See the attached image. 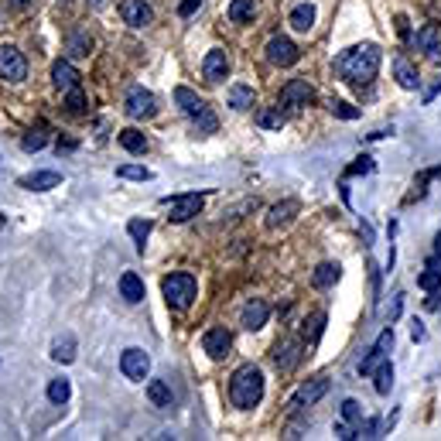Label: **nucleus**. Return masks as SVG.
Returning a JSON list of instances; mask_svg holds the SVG:
<instances>
[{
    "instance_id": "nucleus-33",
    "label": "nucleus",
    "mask_w": 441,
    "mask_h": 441,
    "mask_svg": "<svg viewBox=\"0 0 441 441\" xmlns=\"http://www.w3.org/2000/svg\"><path fill=\"white\" fill-rule=\"evenodd\" d=\"M127 233H130L134 243L144 250V240L151 236V223H147V219H130V223H127Z\"/></svg>"
},
{
    "instance_id": "nucleus-39",
    "label": "nucleus",
    "mask_w": 441,
    "mask_h": 441,
    "mask_svg": "<svg viewBox=\"0 0 441 441\" xmlns=\"http://www.w3.org/2000/svg\"><path fill=\"white\" fill-rule=\"evenodd\" d=\"M45 144H48V134H45V130H31V134L21 137V147H24V151H41Z\"/></svg>"
},
{
    "instance_id": "nucleus-47",
    "label": "nucleus",
    "mask_w": 441,
    "mask_h": 441,
    "mask_svg": "<svg viewBox=\"0 0 441 441\" xmlns=\"http://www.w3.org/2000/svg\"><path fill=\"white\" fill-rule=\"evenodd\" d=\"M401 305H404V294H394V301H390V322L401 315Z\"/></svg>"
},
{
    "instance_id": "nucleus-22",
    "label": "nucleus",
    "mask_w": 441,
    "mask_h": 441,
    "mask_svg": "<svg viewBox=\"0 0 441 441\" xmlns=\"http://www.w3.org/2000/svg\"><path fill=\"white\" fill-rule=\"evenodd\" d=\"M418 48H421V51H425V55H428V58H431V62H438V58H441V45H438V27H435V24H428V27H425V31H421V34H418Z\"/></svg>"
},
{
    "instance_id": "nucleus-28",
    "label": "nucleus",
    "mask_w": 441,
    "mask_h": 441,
    "mask_svg": "<svg viewBox=\"0 0 441 441\" xmlns=\"http://www.w3.org/2000/svg\"><path fill=\"white\" fill-rule=\"evenodd\" d=\"M253 10H257V3H253V0H233L226 14H229V21H233V24H243V21H253Z\"/></svg>"
},
{
    "instance_id": "nucleus-17",
    "label": "nucleus",
    "mask_w": 441,
    "mask_h": 441,
    "mask_svg": "<svg viewBox=\"0 0 441 441\" xmlns=\"http://www.w3.org/2000/svg\"><path fill=\"white\" fill-rule=\"evenodd\" d=\"M51 82H55V89H62V92L75 89V86H79L75 65H72V62H55V65H51Z\"/></svg>"
},
{
    "instance_id": "nucleus-26",
    "label": "nucleus",
    "mask_w": 441,
    "mask_h": 441,
    "mask_svg": "<svg viewBox=\"0 0 441 441\" xmlns=\"http://www.w3.org/2000/svg\"><path fill=\"white\" fill-rule=\"evenodd\" d=\"M229 106H233V110H250V106H253V89H250L247 82H236V86L229 89Z\"/></svg>"
},
{
    "instance_id": "nucleus-3",
    "label": "nucleus",
    "mask_w": 441,
    "mask_h": 441,
    "mask_svg": "<svg viewBox=\"0 0 441 441\" xmlns=\"http://www.w3.org/2000/svg\"><path fill=\"white\" fill-rule=\"evenodd\" d=\"M161 291H164V301H168V308H175V312H185V308L195 301V291H199V284H195V277H192V274H171V277H164Z\"/></svg>"
},
{
    "instance_id": "nucleus-24",
    "label": "nucleus",
    "mask_w": 441,
    "mask_h": 441,
    "mask_svg": "<svg viewBox=\"0 0 441 441\" xmlns=\"http://www.w3.org/2000/svg\"><path fill=\"white\" fill-rule=\"evenodd\" d=\"M291 27L294 31H312L315 27V7L312 3H298L291 10Z\"/></svg>"
},
{
    "instance_id": "nucleus-18",
    "label": "nucleus",
    "mask_w": 441,
    "mask_h": 441,
    "mask_svg": "<svg viewBox=\"0 0 441 441\" xmlns=\"http://www.w3.org/2000/svg\"><path fill=\"white\" fill-rule=\"evenodd\" d=\"M58 185H62L58 171H34V175L21 178V188H31V192H48V188H58Z\"/></svg>"
},
{
    "instance_id": "nucleus-4",
    "label": "nucleus",
    "mask_w": 441,
    "mask_h": 441,
    "mask_svg": "<svg viewBox=\"0 0 441 441\" xmlns=\"http://www.w3.org/2000/svg\"><path fill=\"white\" fill-rule=\"evenodd\" d=\"M123 110H127L130 120H151L158 113V103H154V96L144 86H130L127 89V99H123Z\"/></svg>"
},
{
    "instance_id": "nucleus-51",
    "label": "nucleus",
    "mask_w": 441,
    "mask_h": 441,
    "mask_svg": "<svg viewBox=\"0 0 441 441\" xmlns=\"http://www.w3.org/2000/svg\"><path fill=\"white\" fill-rule=\"evenodd\" d=\"M435 250H438V253H441V233H438V240H435Z\"/></svg>"
},
{
    "instance_id": "nucleus-23",
    "label": "nucleus",
    "mask_w": 441,
    "mask_h": 441,
    "mask_svg": "<svg viewBox=\"0 0 441 441\" xmlns=\"http://www.w3.org/2000/svg\"><path fill=\"white\" fill-rule=\"evenodd\" d=\"M394 75H397V82H401L404 89H418V86H421L418 68H414L407 58H397V62H394Z\"/></svg>"
},
{
    "instance_id": "nucleus-29",
    "label": "nucleus",
    "mask_w": 441,
    "mask_h": 441,
    "mask_svg": "<svg viewBox=\"0 0 441 441\" xmlns=\"http://www.w3.org/2000/svg\"><path fill=\"white\" fill-rule=\"evenodd\" d=\"M312 281H315V288H322V291H325V288H332V284L339 281V264H322V267L315 270V277H312Z\"/></svg>"
},
{
    "instance_id": "nucleus-10",
    "label": "nucleus",
    "mask_w": 441,
    "mask_h": 441,
    "mask_svg": "<svg viewBox=\"0 0 441 441\" xmlns=\"http://www.w3.org/2000/svg\"><path fill=\"white\" fill-rule=\"evenodd\" d=\"M0 75L7 82H24V75H27V62L14 45H0Z\"/></svg>"
},
{
    "instance_id": "nucleus-15",
    "label": "nucleus",
    "mask_w": 441,
    "mask_h": 441,
    "mask_svg": "<svg viewBox=\"0 0 441 441\" xmlns=\"http://www.w3.org/2000/svg\"><path fill=\"white\" fill-rule=\"evenodd\" d=\"M267 315H270V308H267V301H260V298H253L247 308H243V315H240V325L247 329V332H260L264 325H267Z\"/></svg>"
},
{
    "instance_id": "nucleus-6",
    "label": "nucleus",
    "mask_w": 441,
    "mask_h": 441,
    "mask_svg": "<svg viewBox=\"0 0 441 441\" xmlns=\"http://www.w3.org/2000/svg\"><path fill=\"white\" fill-rule=\"evenodd\" d=\"M164 205L171 209V223H188L192 216H199L202 212V205H205V199L199 195V192H185V195H175V199H164Z\"/></svg>"
},
{
    "instance_id": "nucleus-30",
    "label": "nucleus",
    "mask_w": 441,
    "mask_h": 441,
    "mask_svg": "<svg viewBox=\"0 0 441 441\" xmlns=\"http://www.w3.org/2000/svg\"><path fill=\"white\" fill-rule=\"evenodd\" d=\"M89 51H92V38L89 34H72L68 38V55L72 58H86Z\"/></svg>"
},
{
    "instance_id": "nucleus-40",
    "label": "nucleus",
    "mask_w": 441,
    "mask_h": 441,
    "mask_svg": "<svg viewBox=\"0 0 441 441\" xmlns=\"http://www.w3.org/2000/svg\"><path fill=\"white\" fill-rule=\"evenodd\" d=\"M342 418H346V421H353V425H360V421H363V404H360V401H353V397H349V401H342Z\"/></svg>"
},
{
    "instance_id": "nucleus-2",
    "label": "nucleus",
    "mask_w": 441,
    "mask_h": 441,
    "mask_svg": "<svg viewBox=\"0 0 441 441\" xmlns=\"http://www.w3.org/2000/svg\"><path fill=\"white\" fill-rule=\"evenodd\" d=\"M260 397H264V373L257 366H240L233 373V383H229V401L240 411H250L260 404Z\"/></svg>"
},
{
    "instance_id": "nucleus-14",
    "label": "nucleus",
    "mask_w": 441,
    "mask_h": 441,
    "mask_svg": "<svg viewBox=\"0 0 441 441\" xmlns=\"http://www.w3.org/2000/svg\"><path fill=\"white\" fill-rule=\"evenodd\" d=\"M202 75H205L209 82H223V79L229 75V55H226L223 48H212V51L205 55V62H202Z\"/></svg>"
},
{
    "instance_id": "nucleus-37",
    "label": "nucleus",
    "mask_w": 441,
    "mask_h": 441,
    "mask_svg": "<svg viewBox=\"0 0 441 441\" xmlns=\"http://www.w3.org/2000/svg\"><path fill=\"white\" fill-rule=\"evenodd\" d=\"M192 127H195V134H216L219 120H216V113H212V110H205L202 116H195V120H192Z\"/></svg>"
},
{
    "instance_id": "nucleus-50",
    "label": "nucleus",
    "mask_w": 441,
    "mask_h": 441,
    "mask_svg": "<svg viewBox=\"0 0 441 441\" xmlns=\"http://www.w3.org/2000/svg\"><path fill=\"white\" fill-rule=\"evenodd\" d=\"M34 0H10V7H17V10H27Z\"/></svg>"
},
{
    "instance_id": "nucleus-46",
    "label": "nucleus",
    "mask_w": 441,
    "mask_h": 441,
    "mask_svg": "<svg viewBox=\"0 0 441 441\" xmlns=\"http://www.w3.org/2000/svg\"><path fill=\"white\" fill-rule=\"evenodd\" d=\"M199 7H202V0H181L178 3V17H192Z\"/></svg>"
},
{
    "instance_id": "nucleus-16",
    "label": "nucleus",
    "mask_w": 441,
    "mask_h": 441,
    "mask_svg": "<svg viewBox=\"0 0 441 441\" xmlns=\"http://www.w3.org/2000/svg\"><path fill=\"white\" fill-rule=\"evenodd\" d=\"M175 103L185 110V116H188V120H195V116H202V113L209 110V106H205V99H202L199 92H192L188 86H178V89H175Z\"/></svg>"
},
{
    "instance_id": "nucleus-12",
    "label": "nucleus",
    "mask_w": 441,
    "mask_h": 441,
    "mask_svg": "<svg viewBox=\"0 0 441 441\" xmlns=\"http://www.w3.org/2000/svg\"><path fill=\"white\" fill-rule=\"evenodd\" d=\"M202 349H205L212 360H226L229 349H233V336H229L226 329H209V332L202 336Z\"/></svg>"
},
{
    "instance_id": "nucleus-31",
    "label": "nucleus",
    "mask_w": 441,
    "mask_h": 441,
    "mask_svg": "<svg viewBox=\"0 0 441 441\" xmlns=\"http://www.w3.org/2000/svg\"><path fill=\"white\" fill-rule=\"evenodd\" d=\"M383 363H387V353H380V349L373 346V349H370V356L360 363V373H363V377H373V373H377Z\"/></svg>"
},
{
    "instance_id": "nucleus-38",
    "label": "nucleus",
    "mask_w": 441,
    "mask_h": 441,
    "mask_svg": "<svg viewBox=\"0 0 441 441\" xmlns=\"http://www.w3.org/2000/svg\"><path fill=\"white\" fill-rule=\"evenodd\" d=\"M116 175L120 178H134V181H147L151 178V168H144V164H120Z\"/></svg>"
},
{
    "instance_id": "nucleus-11",
    "label": "nucleus",
    "mask_w": 441,
    "mask_h": 441,
    "mask_svg": "<svg viewBox=\"0 0 441 441\" xmlns=\"http://www.w3.org/2000/svg\"><path fill=\"white\" fill-rule=\"evenodd\" d=\"M315 99V89L308 86V79H291L284 89H281V106H308Z\"/></svg>"
},
{
    "instance_id": "nucleus-7",
    "label": "nucleus",
    "mask_w": 441,
    "mask_h": 441,
    "mask_svg": "<svg viewBox=\"0 0 441 441\" xmlns=\"http://www.w3.org/2000/svg\"><path fill=\"white\" fill-rule=\"evenodd\" d=\"M301 356H305V342L301 339H281L277 346H274V366L281 370V373H291L298 363H301Z\"/></svg>"
},
{
    "instance_id": "nucleus-43",
    "label": "nucleus",
    "mask_w": 441,
    "mask_h": 441,
    "mask_svg": "<svg viewBox=\"0 0 441 441\" xmlns=\"http://www.w3.org/2000/svg\"><path fill=\"white\" fill-rule=\"evenodd\" d=\"M377 164H373V158L370 154H363V158H356V164H349L346 168V175H370Z\"/></svg>"
},
{
    "instance_id": "nucleus-35",
    "label": "nucleus",
    "mask_w": 441,
    "mask_h": 441,
    "mask_svg": "<svg viewBox=\"0 0 441 441\" xmlns=\"http://www.w3.org/2000/svg\"><path fill=\"white\" fill-rule=\"evenodd\" d=\"M68 397H72L68 380H51V383H48V401H51V404H65Z\"/></svg>"
},
{
    "instance_id": "nucleus-1",
    "label": "nucleus",
    "mask_w": 441,
    "mask_h": 441,
    "mask_svg": "<svg viewBox=\"0 0 441 441\" xmlns=\"http://www.w3.org/2000/svg\"><path fill=\"white\" fill-rule=\"evenodd\" d=\"M380 48L377 45H356V48H349V51H342L339 58H336V72L346 79V82H356V86H363V82H370L377 72H380Z\"/></svg>"
},
{
    "instance_id": "nucleus-8",
    "label": "nucleus",
    "mask_w": 441,
    "mask_h": 441,
    "mask_svg": "<svg viewBox=\"0 0 441 441\" xmlns=\"http://www.w3.org/2000/svg\"><path fill=\"white\" fill-rule=\"evenodd\" d=\"M264 51H267V62L270 65H281V68H288V65L298 62V45L291 38H284V34H274Z\"/></svg>"
},
{
    "instance_id": "nucleus-34",
    "label": "nucleus",
    "mask_w": 441,
    "mask_h": 441,
    "mask_svg": "<svg viewBox=\"0 0 441 441\" xmlns=\"http://www.w3.org/2000/svg\"><path fill=\"white\" fill-rule=\"evenodd\" d=\"M322 329H325V312H318V315H312V322H305V342L315 346L318 336H322Z\"/></svg>"
},
{
    "instance_id": "nucleus-21",
    "label": "nucleus",
    "mask_w": 441,
    "mask_h": 441,
    "mask_svg": "<svg viewBox=\"0 0 441 441\" xmlns=\"http://www.w3.org/2000/svg\"><path fill=\"white\" fill-rule=\"evenodd\" d=\"M51 360L55 363H72L75 360V336L72 332H65V336H58L51 342Z\"/></svg>"
},
{
    "instance_id": "nucleus-13",
    "label": "nucleus",
    "mask_w": 441,
    "mask_h": 441,
    "mask_svg": "<svg viewBox=\"0 0 441 441\" xmlns=\"http://www.w3.org/2000/svg\"><path fill=\"white\" fill-rule=\"evenodd\" d=\"M120 17L130 24V27H147L154 21V10L144 3V0H120Z\"/></svg>"
},
{
    "instance_id": "nucleus-5",
    "label": "nucleus",
    "mask_w": 441,
    "mask_h": 441,
    "mask_svg": "<svg viewBox=\"0 0 441 441\" xmlns=\"http://www.w3.org/2000/svg\"><path fill=\"white\" fill-rule=\"evenodd\" d=\"M325 394H329V380H325V377H315V380H308V383L298 387V394L288 401V411H291V414H301L305 407L318 404Z\"/></svg>"
},
{
    "instance_id": "nucleus-20",
    "label": "nucleus",
    "mask_w": 441,
    "mask_h": 441,
    "mask_svg": "<svg viewBox=\"0 0 441 441\" xmlns=\"http://www.w3.org/2000/svg\"><path fill=\"white\" fill-rule=\"evenodd\" d=\"M120 294H123V301L140 305V301H144V281H140L134 270H127V274L120 277Z\"/></svg>"
},
{
    "instance_id": "nucleus-45",
    "label": "nucleus",
    "mask_w": 441,
    "mask_h": 441,
    "mask_svg": "<svg viewBox=\"0 0 441 441\" xmlns=\"http://www.w3.org/2000/svg\"><path fill=\"white\" fill-rule=\"evenodd\" d=\"M377 349L390 356V349H394V329H383V332H380V339H377Z\"/></svg>"
},
{
    "instance_id": "nucleus-25",
    "label": "nucleus",
    "mask_w": 441,
    "mask_h": 441,
    "mask_svg": "<svg viewBox=\"0 0 441 441\" xmlns=\"http://www.w3.org/2000/svg\"><path fill=\"white\" fill-rule=\"evenodd\" d=\"M116 140H120L130 154H144V151H147V137H144L140 130H134V127H130V130H120Z\"/></svg>"
},
{
    "instance_id": "nucleus-32",
    "label": "nucleus",
    "mask_w": 441,
    "mask_h": 441,
    "mask_svg": "<svg viewBox=\"0 0 441 441\" xmlns=\"http://www.w3.org/2000/svg\"><path fill=\"white\" fill-rule=\"evenodd\" d=\"M373 377H377V394H380V397H387V394H390V387H394V366H390V360H387Z\"/></svg>"
},
{
    "instance_id": "nucleus-48",
    "label": "nucleus",
    "mask_w": 441,
    "mask_h": 441,
    "mask_svg": "<svg viewBox=\"0 0 441 441\" xmlns=\"http://www.w3.org/2000/svg\"><path fill=\"white\" fill-rule=\"evenodd\" d=\"M425 336H428V332H425V325H421V322H414V325H411V339H414V342H425Z\"/></svg>"
},
{
    "instance_id": "nucleus-41",
    "label": "nucleus",
    "mask_w": 441,
    "mask_h": 441,
    "mask_svg": "<svg viewBox=\"0 0 441 441\" xmlns=\"http://www.w3.org/2000/svg\"><path fill=\"white\" fill-rule=\"evenodd\" d=\"M418 288H425V291H431V294H435V291L441 288V270H435V267H431V270H425V274L418 277Z\"/></svg>"
},
{
    "instance_id": "nucleus-9",
    "label": "nucleus",
    "mask_w": 441,
    "mask_h": 441,
    "mask_svg": "<svg viewBox=\"0 0 441 441\" xmlns=\"http://www.w3.org/2000/svg\"><path fill=\"white\" fill-rule=\"evenodd\" d=\"M120 370H123V377H127V380L140 383V380H147V373H151V356H147L144 349H123V356H120Z\"/></svg>"
},
{
    "instance_id": "nucleus-44",
    "label": "nucleus",
    "mask_w": 441,
    "mask_h": 441,
    "mask_svg": "<svg viewBox=\"0 0 441 441\" xmlns=\"http://www.w3.org/2000/svg\"><path fill=\"white\" fill-rule=\"evenodd\" d=\"M68 110L72 113H82L86 110V96H82V89L75 86V89H68Z\"/></svg>"
},
{
    "instance_id": "nucleus-36",
    "label": "nucleus",
    "mask_w": 441,
    "mask_h": 441,
    "mask_svg": "<svg viewBox=\"0 0 441 441\" xmlns=\"http://www.w3.org/2000/svg\"><path fill=\"white\" fill-rule=\"evenodd\" d=\"M257 123L267 127V130H281V127H284V113H281V110H260V113H257Z\"/></svg>"
},
{
    "instance_id": "nucleus-42",
    "label": "nucleus",
    "mask_w": 441,
    "mask_h": 441,
    "mask_svg": "<svg viewBox=\"0 0 441 441\" xmlns=\"http://www.w3.org/2000/svg\"><path fill=\"white\" fill-rule=\"evenodd\" d=\"M332 113L342 116V120H356V116H360V110H356L353 103H346V99H332Z\"/></svg>"
},
{
    "instance_id": "nucleus-49",
    "label": "nucleus",
    "mask_w": 441,
    "mask_h": 441,
    "mask_svg": "<svg viewBox=\"0 0 441 441\" xmlns=\"http://www.w3.org/2000/svg\"><path fill=\"white\" fill-rule=\"evenodd\" d=\"M397 31H401V38H411V27H407V17L404 14L397 17Z\"/></svg>"
},
{
    "instance_id": "nucleus-27",
    "label": "nucleus",
    "mask_w": 441,
    "mask_h": 441,
    "mask_svg": "<svg viewBox=\"0 0 441 441\" xmlns=\"http://www.w3.org/2000/svg\"><path fill=\"white\" fill-rule=\"evenodd\" d=\"M147 397H151L154 407H171V387L164 380H151L147 383Z\"/></svg>"
},
{
    "instance_id": "nucleus-19",
    "label": "nucleus",
    "mask_w": 441,
    "mask_h": 441,
    "mask_svg": "<svg viewBox=\"0 0 441 441\" xmlns=\"http://www.w3.org/2000/svg\"><path fill=\"white\" fill-rule=\"evenodd\" d=\"M294 216H298V202H294V199H284V202H277V205L270 209V216H267V229H281V226H288Z\"/></svg>"
}]
</instances>
